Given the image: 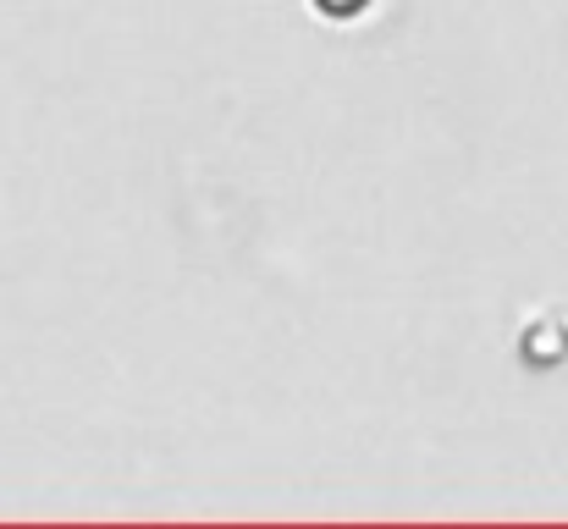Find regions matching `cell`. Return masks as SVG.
<instances>
[{
  "label": "cell",
  "instance_id": "cell-1",
  "mask_svg": "<svg viewBox=\"0 0 568 529\" xmlns=\"http://www.w3.org/2000/svg\"><path fill=\"white\" fill-rule=\"evenodd\" d=\"M315 6H321L326 17H359V11H365L371 0H315Z\"/></svg>",
  "mask_w": 568,
  "mask_h": 529
}]
</instances>
